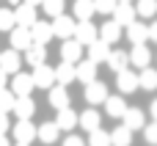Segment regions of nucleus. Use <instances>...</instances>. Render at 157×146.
Wrapping results in <instances>:
<instances>
[{
  "instance_id": "nucleus-11",
  "label": "nucleus",
  "mask_w": 157,
  "mask_h": 146,
  "mask_svg": "<svg viewBox=\"0 0 157 146\" xmlns=\"http://www.w3.org/2000/svg\"><path fill=\"white\" fill-rule=\"evenodd\" d=\"M152 63V52L146 44H132V52H130V66L135 69H146Z\"/></svg>"
},
{
  "instance_id": "nucleus-25",
  "label": "nucleus",
  "mask_w": 157,
  "mask_h": 146,
  "mask_svg": "<svg viewBox=\"0 0 157 146\" xmlns=\"http://www.w3.org/2000/svg\"><path fill=\"white\" fill-rule=\"evenodd\" d=\"M58 135H61L58 121H44V124L39 127V141H41V144H55Z\"/></svg>"
},
{
  "instance_id": "nucleus-15",
  "label": "nucleus",
  "mask_w": 157,
  "mask_h": 146,
  "mask_svg": "<svg viewBox=\"0 0 157 146\" xmlns=\"http://www.w3.org/2000/svg\"><path fill=\"white\" fill-rule=\"evenodd\" d=\"M121 30H124V28H121L116 19H108V22L99 28V39H102V41H108V44H116V41L121 39Z\"/></svg>"
},
{
  "instance_id": "nucleus-37",
  "label": "nucleus",
  "mask_w": 157,
  "mask_h": 146,
  "mask_svg": "<svg viewBox=\"0 0 157 146\" xmlns=\"http://www.w3.org/2000/svg\"><path fill=\"white\" fill-rule=\"evenodd\" d=\"M94 3H97V14H113L119 6V0H94Z\"/></svg>"
},
{
  "instance_id": "nucleus-22",
  "label": "nucleus",
  "mask_w": 157,
  "mask_h": 146,
  "mask_svg": "<svg viewBox=\"0 0 157 146\" xmlns=\"http://www.w3.org/2000/svg\"><path fill=\"white\" fill-rule=\"evenodd\" d=\"M50 105H52L55 110H61V108H66V105H69V94H66V86L55 83V86L50 88Z\"/></svg>"
},
{
  "instance_id": "nucleus-20",
  "label": "nucleus",
  "mask_w": 157,
  "mask_h": 146,
  "mask_svg": "<svg viewBox=\"0 0 157 146\" xmlns=\"http://www.w3.org/2000/svg\"><path fill=\"white\" fill-rule=\"evenodd\" d=\"M77 80H80V83H86V86L97 80V63H94L91 58L77 61Z\"/></svg>"
},
{
  "instance_id": "nucleus-40",
  "label": "nucleus",
  "mask_w": 157,
  "mask_h": 146,
  "mask_svg": "<svg viewBox=\"0 0 157 146\" xmlns=\"http://www.w3.org/2000/svg\"><path fill=\"white\" fill-rule=\"evenodd\" d=\"M8 127H11L8 113H0V135H6V133H8Z\"/></svg>"
},
{
  "instance_id": "nucleus-41",
  "label": "nucleus",
  "mask_w": 157,
  "mask_h": 146,
  "mask_svg": "<svg viewBox=\"0 0 157 146\" xmlns=\"http://www.w3.org/2000/svg\"><path fill=\"white\" fill-rule=\"evenodd\" d=\"M6 83H8V72L0 66V88H6Z\"/></svg>"
},
{
  "instance_id": "nucleus-44",
  "label": "nucleus",
  "mask_w": 157,
  "mask_h": 146,
  "mask_svg": "<svg viewBox=\"0 0 157 146\" xmlns=\"http://www.w3.org/2000/svg\"><path fill=\"white\" fill-rule=\"evenodd\" d=\"M0 146H11V144H8V138H6V135H0Z\"/></svg>"
},
{
  "instance_id": "nucleus-26",
  "label": "nucleus",
  "mask_w": 157,
  "mask_h": 146,
  "mask_svg": "<svg viewBox=\"0 0 157 146\" xmlns=\"http://www.w3.org/2000/svg\"><path fill=\"white\" fill-rule=\"evenodd\" d=\"M75 19L80 22V19H91L94 14H97V3L94 0H75Z\"/></svg>"
},
{
  "instance_id": "nucleus-32",
  "label": "nucleus",
  "mask_w": 157,
  "mask_h": 146,
  "mask_svg": "<svg viewBox=\"0 0 157 146\" xmlns=\"http://www.w3.org/2000/svg\"><path fill=\"white\" fill-rule=\"evenodd\" d=\"M141 88H146V91H155L157 88V72L152 66H146V69H141Z\"/></svg>"
},
{
  "instance_id": "nucleus-38",
  "label": "nucleus",
  "mask_w": 157,
  "mask_h": 146,
  "mask_svg": "<svg viewBox=\"0 0 157 146\" xmlns=\"http://www.w3.org/2000/svg\"><path fill=\"white\" fill-rule=\"evenodd\" d=\"M144 138H146V144L157 146V121H152V124L144 127Z\"/></svg>"
},
{
  "instance_id": "nucleus-33",
  "label": "nucleus",
  "mask_w": 157,
  "mask_h": 146,
  "mask_svg": "<svg viewBox=\"0 0 157 146\" xmlns=\"http://www.w3.org/2000/svg\"><path fill=\"white\" fill-rule=\"evenodd\" d=\"M17 105V94L8 88H0V113H11Z\"/></svg>"
},
{
  "instance_id": "nucleus-21",
  "label": "nucleus",
  "mask_w": 157,
  "mask_h": 146,
  "mask_svg": "<svg viewBox=\"0 0 157 146\" xmlns=\"http://www.w3.org/2000/svg\"><path fill=\"white\" fill-rule=\"evenodd\" d=\"M55 121H58V127H61V130H66V133H69L72 127H77V124H80V116H77V113L66 105V108H61V110H58Z\"/></svg>"
},
{
  "instance_id": "nucleus-18",
  "label": "nucleus",
  "mask_w": 157,
  "mask_h": 146,
  "mask_svg": "<svg viewBox=\"0 0 157 146\" xmlns=\"http://www.w3.org/2000/svg\"><path fill=\"white\" fill-rule=\"evenodd\" d=\"M108 66L119 75V72H124V69H130V52H124V50H110V55H108Z\"/></svg>"
},
{
  "instance_id": "nucleus-5",
  "label": "nucleus",
  "mask_w": 157,
  "mask_h": 146,
  "mask_svg": "<svg viewBox=\"0 0 157 146\" xmlns=\"http://www.w3.org/2000/svg\"><path fill=\"white\" fill-rule=\"evenodd\" d=\"M83 47H86V44H80L75 36H72V39H63V44H61V61H69V63L83 61V58H80V55H83Z\"/></svg>"
},
{
  "instance_id": "nucleus-48",
  "label": "nucleus",
  "mask_w": 157,
  "mask_h": 146,
  "mask_svg": "<svg viewBox=\"0 0 157 146\" xmlns=\"http://www.w3.org/2000/svg\"><path fill=\"white\" fill-rule=\"evenodd\" d=\"M119 3H132V0H119Z\"/></svg>"
},
{
  "instance_id": "nucleus-27",
  "label": "nucleus",
  "mask_w": 157,
  "mask_h": 146,
  "mask_svg": "<svg viewBox=\"0 0 157 146\" xmlns=\"http://www.w3.org/2000/svg\"><path fill=\"white\" fill-rule=\"evenodd\" d=\"M127 102L121 99V97H108L105 99V110H108V116H113V119H121L124 113H127Z\"/></svg>"
},
{
  "instance_id": "nucleus-9",
  "label": "nucleus",
  "mask_w": 157,
  "mask_h": 146,
  "mask_svg": "<svg viewBox=\"0 0 157 146\" xmlns=\"http://www.w3.org/2000/svg\"><path fill=\"white\" fill-rule=\"evenodd\" d=\"M108 97H110V94H108V86H105V83L94 80V83L86 86V102H88V105H102Z\"/></svg>"
},
{
  "instance_id": "nucleus-1",
  "label": "nucleus",
  "mask_w": 157,
  "mask_h": 146,
  "mask_svg": "<svg viewBox=\"0 0 157 146\" xmlns=\"http://www.w3.org/2000/svg\"><path fill=\"white\" fill-rule=\"evenodd\" d=\"M33 80H36V88H44V91H50V88L58 83V77H55V69H52V66H47V63H39V66H33Z\"/></svg>"
},
{
  "instance_id": "nucleus-19",
  "label": "nucleus",
  "mask_w": 157,
  "mask_h": 146,
  "mask_svg": "<svg viewBox=\"0 0 157 146\" xmlns=\"http://www.w3.org/2000/svg\"><path fill=\"white\" fill-rule=\"evenodd\" d=\"M55 77H58L61 86H69L72 80H77V63L61 61V66H55Z\"/></svg>"
},
{
  "instance_id": "nucleus-39",
  "label": "nucleus",
  "mask_w": 157,
  "mask_h": 146,
  "mask_svg": "<svg viewBox=\"0 0 157 146\" xmlns=\"http://www.w3.org/2000/svg\"><path fill=\"white\" fill-rule=\"evenodd\" d=\"M61 146H88V141H83V138H77V135H66V141Z\"/></svg>"
},
{
  "instance_id": "nucleus-35",
  "label": "nucleus",
  "mask_w": 157,
  "mask_h": 146,
  "mask_svg": "<svg viewBox=\"0 0 157 146\" xmlns=\"http://www.w3.org/2000/svg\"><path fill=\"white\" fill-rule=\"evenodd\" d=\"M138 17H144V19H149V17H155L157 14V0H138Z\"/></svg>"
},
{
  "instance_id": "nucleus-2",
  "label": "nucleus",
  "mask_w": 157,
  "mask_h": 146,
  "mask_svg": "<svg viewBox=\"0 0 157 146\" xmlns=\"http://www.w3.org/2000/svg\"><path fill=\"white\" fill-rule=\"evenodd\" d=\"M36 88V80H33V72L30 75H25V72H17L14 77H11V91L17 94V97H30V91Z\"/></svg>"
},
{
  "instance_id": "nucleus-43",
  "label": "nucleus",
  "mask_w": 157,
  "mask_h": 146,
  "mask_svg": "<svg viewBox=\"0 0 157 146\" xmlns=\"http://www.w3.org/2000/svg\"><path fill=\"white\" fill-rule=\"evenodd\" d=\"M152 116H155V121H157V99H152Z\"/></svg>"
},
{
  "instance_id": "nucleus-36",
  "label": "nucleus",
  "mask_w": 157,
  "mask_h": 146,
  "mask_svg": "<svg viewBox=\"0 0 157 146\" xmlns=\"http://www.w3.org/2000/svg\"><path fill=\"white\" fill-rule=\"evenodd\" d=\"M41 8L47 11V17H52V19H55V17H61V14H63V0H44V3H41Z\"/></svg>"
},
{
  "instance_id": "nucleus-47",
  "label": "nucleus",
  "mask_w": 157,
  "mask_h": 146,
  "mask_svg": "<svg viewBox=\"0 0 157 146\" xmlns=\"http://www.w3.org/2000/svg\"><path fill=\"white\" fill-rule=\"evenodd\" d=\"M14 146H30V144H14Z\"/></svg>"
},
{
  "instance_id": "nucleus-14",
  "label": "nucleus",
  "mask_w": 157,
  "mask_h": 146,
  "mask_svg": "<svg viewBox=\"0 0 157 146\" xmlns=\"http://www.w3.org/2000/svg\"><path fill=\"white\" fill-rule=\"evenodd\" d=\"M0 66L8 72V75H17L19 72V66H22V58H19V50H6V52H0Z\"/></svg>"
},
{
  "instance_id": "nucleus-42",
  "label": "nucleus",
  "mask_w": 157,
  "mask_h": 146,
  "mask_svg": "<svg viewBox=\"0 0 157 146\" xmlns=\"http://www.w3.org/2000/svg\"><path fill=\"white\" fill-rule=\"evenodd\" d=\"M149 36H152V41H157V22L149 25Z\"/></svg>"
},
{
  "instance_id": "nucleus-30",
  "label": "nucleus",
  "mask_w": 157,
  "mask_h": 146,
  "mask_svg": "<svg viewBox=\"0 0 157 146\" xmlns=\"http://www.w3.org/2000/svg\"><path fill=\"white\" fill-rule=\"evenodd\" d=\"M110 138H113V146H130L132 144V130L127 124H121V127H116L110 133Z\"/></svg>"
},
{
  "instance_id": "nucleus-8",
  "label": "nucleus",
  "mask_w": 157,
  "mask_h": 146,
  "mask_svg": "<svg viewBox=\"0 0 157 146\" xmlns=\"http://www.w3.org/2000/svg\"><path fill=\"white\" fill-rule=\"evenodd\" d=\"M116 86H119V91H121V94H132L135 88H141V77H138L132 69H124V72H119Z\"/></svg>"
},
{
  "instance_id": "nucleus-12",
  "label": "nucleus",
  "mask_w": 157,
  "mask_h": 146,
  "mask_svg": "<svg viewBox=\"0 0 157 146\" xmlns=\"http://www.w3.org/2000/svg\"><path fill=\"white\" fill-rule=\"evenodd\" d=\"M30 33H33V44H47V41L55 36L52 22H44V19H36V25L30 28Z\"/></svg>"
},
{
  "instance_id": "nucleus-34",
  "label": "nucleus",
  "mask_w": 157,
  "mask_h": 146,
  "mask_svg": "<svg viewBox=\"0 0 157 146\" xmlns=\"http://www.w3.org/2000/svg\"><path fill=\"white\" fill-rule=\"evenodd\" d=\"M14 28H17L14 8H0V30H14Z\"/></svg>"
},
{
  "instance_id": "nucleus-24",
  "label": "nucleus",
  "mask_w": 157,
  "mask_h": 146,
  "mask_svg": "<svg viewBox=\"0 0 157 146\" xmlns=\"http://www.w3.org/2000/svg\"><path fill=\"white\" fill-rule=\"evenodd\" d=\"M99 124H102V116L94 110V105H91L86 113H80V127H83L86 133H94V130H99Z\"/></svg>"
},
{
  "instance_id": "nucleus-13",
  "label": "nucleus",
  "mask_w": 157,
  "mask_h": 146,
  "mask_svg": "<svg viewBox=\"0 0 157 146\" xmlns=\"http://www.w3.org/2000/svg\"><path fill=\"white\" fill-rule=\"evenodd\" d=\"M135 14H138V8H132V3H119L116 11H113V19H116L121 28H127V25L135 22Z\"/></svg>"
},
{
  "instance_id": "nucleus-29",
  "label": "nucleus",
  "mask_w": 157,
  "mask_h": 146,
  "mask_svg": "<svg viewBox=\"0 0 157 146\" xmlns=\"http://www.w3.org/2000/svg\"><path fill=\"white\" fill-rule=\"evenodd\" d=\"M47 44H30L28 50H25V61L30 63V66H39V63H44V55H47V50H44Z\"/></svg>"
},
{
  "instance_id": "nucleus-6",
  "label": "nucleus",
  "mask_w": 157,
  "mask_h": 146,
  "mask_svg": "<svg viewBox=\"0 0 157 146\" xmlns=\"http://www.w3.org/2000/svg\"><path fill=\"white\" fill-rule=\"evenodd\" d=\"M14 14H17V25H22V28H33L36 25V6H30V3H19V6H14Z\"/></svg>"
},
{
  "instance_id": "nucleus-46",
  "label": "nucleus",
  "mask_w": 157,
  "mask_h": 146,
  "mask_svg": "<svg viewBox=\"0 0 157 146\" xmlns=\"http://www.w3.org/2000/svg\"><path fill=\"white\" fill-rule=\"evenodd\" d=\"M8 3H11V6H19V3H22V0H8Z\"/></svg>"
},
{
  "instance_id": "nucleus-17",
  "label": "nucleus",
  "mask_w": 157,
  "mask_h": 146,
  "mask_svg": "<svg viewBox=\"0 0 157 146\" xmlns=\"http://www.w3.org/2000/svg\"><path fill=\"white\" fill-rule=\"evenodd\" d=\"M108 55H110V44L108 41H102V39H97L94 44H88V58L94 61V63H108Z\"/></svg>"
},
{
  "instance_id": "nucleus-7",
  "label": "nucleus",
  "mask_w": 157,
  "mask_h": 146,
  "mask_svg": "<svg viewBox=\"0 0 157 146\" xmlns=\"http://www.w3.org/2000/svg\"><path fill=\"white\" fill-rule=\"evenodd\" d=\"M75 28H77V22L72 17H66V14H61V17L52 19V30H55L58 39H72L75 36Z\"/></svg>"
},
{
  "instance_id": "nucleus-3",
  "label": "nucleus",
  "mask_w": 157,
  "mask_h": 146,
  "mask_svg": "<svg viewBox=\"0 0 157 146\" xmlns=\"http://www.w3.org/2000/svg\"><path fill=\"white\" fill-rule=\"evenodd\" d=\"M75 39H77L80 44H86V47H88V44H94V41L99 39V30L94 28V22H91V19H80V22H77V28H75Z\"/></svg>"
},
{
  "instance_id": "nucleus-10",
  "label": "nucleus",
  "mask_w": 157,
  "mask_h": 146,
  "mask_svg": "<svg viewBox=\"0 0 157 146\" xmlns=\"http://www.w3.org/2000/svg\"><path fill=\"white\" fill-rule=\"evenodd\" d=\"M30 44H33V33H30V28H22V25H17V28L11 30V47L25 52Z\"/></svg>"
},
{
  "instance_id": "nucleus-45",
  "label": "nucleus",
  "mask_w": 157,
  "mask_h": 146,
  "mask_svg": "<svg viewBox=\"0 0 157 146\" xmlns=\"http://www.w3.org/2000/svg\"><path fill=\"white\" fill-rule=\"evenodd\" d=\"M25 3H30V6H41L44 0H25Z\"/></svg>"
},
{
  "instance_id": "nucleus-28",
  "label": "nucleus",
  "mask_w": 157,
  "mask_h": 146,
  "mask_svg": "<svg viewBox=\"0 0 157 146\" xmlns=\"http://www.w3.org/2000/svg\"><path fill=\"white\" fill-rule=\"evenodd\" d=\"M121 121H124V124H127L132 133H135V130H144V127H146V121H144V113H141L138 108H127V113L121 116Z\"/></svg>"
},
{
  "instance_id": "nucleus-16",
  "label": "nucleus",
  "mask_w": 157,
  "mask_h": 146,
  "mask_svg": "<svg viewBox=\"0 0 157 146\" xmlns=\"http://www.w3.org/2000/svg\"><path fill=\"white\" fill-rule=\"evenodd\" d=\"M127 39L132 44H146L152 36H149V28L144 22H132V25H127Z\"/></svg>"
},
{
  "instance_id": "nucleus-31",
  "label": "nucleus",
  "mask_w": 157,
  "mask_h": 146,
  "mask_svg": "<svg viewBox=\"0 0 157 146\" xmlns=\"http://www.w3.org/2000/svg\"><path fill=\"white\" fill-rule=\"evenodd\" d=\"M88 146H113V138H110V133H105L99 127V130L88 133Z\"/></svg>"
},
{
  "instance_id": "nucleus-4",
  "label": "nucleus",
  "mask_w": 157,
  "mask_h": 146,
  "mask_svg": "<svg viewBox=\"0 0 157 146\" xmlns=\"http://www.w3.org/2000/svg\"><path fill=\"white\" fill-rule=\"evenodd\" d=\"M33 138H39V127H33L30 119H19L14 124V141L17 144H30Z\"/></svg>"
},
{
  "instance_id": "nucleus-23",
  "label": "nucleus",
  "mask_w": 157,
  "mask_h": 146,
  "mask_svg": "<svg viewBox=\"0 0 157 146\" xmlns=\"http://www.w3.org/2000/svg\"><path fill=\"white\" fill-rule=\"evenodd\" d=\"M14 113H17V119H33V113H36V102H33L30 97H17Z\"/></svg>"
}]
</instances>
